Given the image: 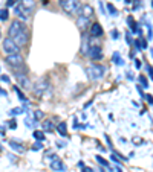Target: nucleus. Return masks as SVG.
Returning <instances> with one entry per match:
<instances>
[{"label": "nucleus", "mask_w": 153, "mask_h": 172, "mask_svg": "<svg viewBox=\"0 0 153 172\" xmlns=\"http://www.w3.org/2000/svg\"><path fill=\"white\" fill-rule=\"evenodd\" d=\"M8 35H9V38L14 40V43L17 46H25L29 41V32H28L25 23H21L19 20L11 23V26L8 29Z\"/></svg>", "instance_id": "nucleus-1"}, {"label": "nucleus", "mask_w": 153, "mask_h": 172, "mask_svg": "<svg viewBox=\"0 0 153 172\" xmlns=\"http://www.w3.org/2000/svg\"><path fill=\"white\" fill-rule=\"evenodd\" d=\"M104 73H106V69L101 64H89V66H86V75L92 81L101 79L104 76Z\"/></svg>", "instance_id": "nucleus-2"}, {"label": "nucleus", "mask_w": 153, "mask_h": 172, "mask_svg": "<svg viewBox=\"0 0 153 172\" xmlns=\"http://www.w3.org/2000/svg\"><path fill=\"white\" fill-rule=\"evenodd\" d=\"M60 6L67 14H76V12H80L83 5H80V0H64V2L60 3Z\"/></svg>", "instance_id": "nucleus-3"}, {"label": "nucleus", "mask_w": 153, "mask_h": 172, "mask_svg": "<svg viewBox=\"0 0 153 172\" xmlns=\"http://www.w3.org/2000/svg\"><path fill=\"white\" fill-rule=\"evenodd\" d=\"M2 47H3V52L6 53V56L8 55H16V53H20V46H17L16 43H14V40L12 38H3V41H2Z\"/></svg>", "instance_id": "nucleus-4"}, {"label": "nucleus", "mask_w": 153, "mask_h": 172, "mask_svg": "<svg viewBox=\"0 0 153 172\" xmlns=\"http://www.w3.org/2000/svg\"><path fill=\"white\" fill-rule=\"evenodd\" d=\"M5 63L12 67V69H21L25 70V66H23V56L20 53H16V55H8L5 58Z\"/></svg>", "instance_id": "nucleus-5"}, {"label": "nucleus", "mask_w": 153, "mask_h": 172, "mask_svg": "<svg viewBox=\"0 0 153 172\" xmlns=\"http://www.w3.org/2000/svg\"><path fill=\"white\" fill-rule=\"evenodd\" d=\"M48 88H49V84H48V81L38 79L37 82L32 86V91H34V95H37V96H43V95L48 91Z\"/></svg>", "instance_id": "nucleus-6"}, {"label": "nucleus", "mask_w": 153, "mask_h": 172, "mask_svg": "<svg viewBox=\"0 0 153 172\" xmlns=\"http://www.w3.org/2000/svg\"><path fill=\"white\" fill-rule=\"evenodd\" d=\"M51 169L55 171V172H64L66 171V166H64V163L55 155V157L51 160Z\"/></svg>", "instance_id": "nucleus-7"}, {"label": "nucleus", "mask_w": 153, "mask_h": 172, "mask_svg": "<svg viewBox=\"0 0 153 172\" xmlns=\"http://www.w3.org/2000/svg\"><path fill=\"white\" fill-rule=\"evenodd\" d=\"M16 78H17V81H19L20 87H23V88H31V82H29V79H28V76H26L25 72H17V73H16Z\"/></svg>", "instance_id": "nucleus-8"}, {"label": "nucleus", "mask_w": 153, "mask_h": 172, "mask_svg": "<svg viewBox=\"0 0 153 172\" xmlns=\"http://www.w3.org/2000/svg\"><path fill=\"white\" fill-rule=\"evenodd\" d=\"M92 44V43H90ZM89 56L92 60H101L103 58V52H101V46L100 44H92L90 51H89Z\"/></svg>", "instance_id": "nucleus-9"}, {"label": "nucleus", "mask_w": 153, "mask_h": 172, "mask_svg": "<svg viewBox=\"0 0 153 172\" xmlns=\"http://www.w3.org/2000/svg\"><path fill=\"white\" fill-rule=\"evenodd\" d=\"M14 12H16V15H17L19 18H21V20H28V18H29V11H28L21 3L14 8Z\"/></svg>", "instance_id": "nucleus-10"}, {"label": "nucleus", "mask_w": 153, "mask_h": 172, "mask_svg": "<svg viewBox=\"0 0 153 172\" xmlns=\"http://www.w3.org/2000/svg\"><path fill=\"white\" fill-rule=\"evenodd\" d=\"M94 15V8L90 5H83L81 9H80V17H86V18H90Z\"/></svg>", "instance_id": "nucleus-11"}, {"label": "nucleus", "mask_w": 153, "mask_h": 172, "mask_svg": "<svg viewBox=\"0 0 153 172\" xmlns=\"http://www.w3.org/2000/svg\"><path fill=\"white\" fill-rule=\"evenodd\" d=\"M76 26H78L81 31H86L89 26H92V24H90V18L78 17V20H76Z\"/></svg>", "instance_id": "nucleus-12"}, {"label": "nucleus", "mask_w": 153, "mask_h": 172, "mask_svg": "<svg viewBox=\"0 0 153 172\" xmlns=\"http://www.w3.org/2000/svg\"><path fill=\"white\" fill-rule=\"evenodd\" d=\"M101 35H103V28H101V24H100V23H94V24L90 26V37L98 38V37H101Z\"/></svg>", "instance_id": "nucleus-13"}, {"label": "nucleus", "mask_w": 153, "mask_h": 172, "mask_svg": "<svg viewBox=\"0 0 153 172\" xmlns=\"http://www.w3.org/2000/svg\"><path fill=\"white\" fill-rule=\"evenodd\" d=\"M87 41H89L87 35H83V44H81V53H83V55H89V51H90V46H92V44H89Z\"/></svg>", "instance_id": "nucleus-14"}, {"label": "nucleus", "mask_w": 153, "mask_h": 172, "mask_svg": "<svg viewBox=\"0 0 153 172\" xmlns=\"http://www.w3.org/2000/svg\"><path fill=\"white\" fill-rule=\"evenodd\" d=\"M9 146L12 148V151H16V152H19V154H23L26 149H25V146L21 145V143H17V142H11L9 143Z\"/></svg>", "instance_id": "nucleus-15"}, {"label": "nucleus", "mask_w": 153, "mask_h": 172, "mask_svg": "<svg viewBox=\"0 0 153 172\" xmlns=\"http://www.w3.org/2000/svg\"><path fill=\"white\" fill-rule=\"evenodd\" d=\"M57 131L60 133V136H63V137H66L67 136V126H66V123H58L57 125Z\"/></svg>", "instance_id": "nucleus-16"}, {"label": "nucleus", "mask_w": 153, "mask_h": 172, "mask_svg": "<svg viewBox=\"0 0 153 172\" xmlns=\"http://www.w3.org/2000/svg\"><path fill=\"white\" fill-rule=\"evenodd\" d=\"M127 23H129V26H130V29H132L133 32H138V34H141V31L138 29V24H136V21L133 20V17H129V18H127Z\"/></svg>", "instance_id": "nucleus-17"}, {"label": "nucleus", "mask_w": 153, "mask_h": 172, "mask_svg": "<svg viewBox=\"0 0 153 172\" xmlns=\"http://www.w3.org/2000/svg\"><path fill=\"white\" fill-rule=\"evenodd\" d=\"M21 5H23L28 11H32L34 6H35V2H34V0H21Z\"/></svg>", "instance_id": "nucleus-18"}, {"label": "nucleus", "mask_w": 153, "mask_h": 172, "mask_svg": "<svg viewBox=\"0 0 153 172\" xmlns=\"http://www.w3.org/2000/svg\"><path fill=\"white\" fill-rule=\"evenodd\" d=\"M95 160L98 161V163H100V165H101V166H104L106 169L112 171V169H110V166H109V161H107V160H104V158H103L101 155H96V157H95Z\"/></svg>", "instance_id": "nucleus-19"}, {"label": "nucleus", "mask_w": 153, "mask_h": 172, "mask_svg": "<svg viewBox=\"0 0 153 172\" xmlns=\"http://www.w3.org/2000/svg\"><path fill=\"white\" fill-rule=\"evenodd\" d=\"M34 139L37 140V142H43L44 140V131L43 130H37V131H34Z\"/></svg>", "instance_id": "nucleus-20"}, {"label": "nucleus", "mask_w": 153, "mask_h": 172, "mask_svg": "<svg viewBox=\"0 0 153 172\" xmlns=\"http://www.w3.org/2000/svg\"><path fill=\"white\" fill-rule=\"evenodd\" d=\"M41 130H43V131H52V130H54L52 122H51V121H44L43 123H41Z\"/></svg>", "instance_id": "nucleus-21"}, {"label": "nucleus", "mask_w": 153, "mask_h": 172, "mask_svg": "<svg viewBox=\"0 0 153 172\" xmlns=\"http://www.w3.org/2000/svg\"><path fill=\"white\" fill-rule=\"evenodd\" d=\"M112 60H114V63H115V64H118V66H121V64H124V63H123V60H121V55H119L118 52H115V53H114V56H112Z\"/></svg>", "instance_id": "nucleus-22"}, {"label": "nucleus", "mask_w": 153, "mask_h": 172, "mask_svg": "<svg viewBox=\"0 0 153 172\" xmlns=\"http://www.w3.org/2000/svg\"><path fill=\"white\" fill-rule=\"evenodd\" d=\"M139 84H142V88H149V81H147V78L144 76V75H139Z\"/></svg>", "instance_id": "nucleus-23"}, {"label": "nucleus", "mask_w": 153, "mask_h": 172, "mask_svg": "<svg viewBox=\"0 0 153 172\" xmlns=\"http://www.w3.org/2000/svg\"><path fill=\"white\" fill-rule=\"evenodd\" d=\"M14 90H16V93H17V96H19V98H20V101H21V102H23V104H26V96H25V95L21 93V90H20L19 87H16Z\"/></svg>", "instance_id": "nucleus-24"}, {"label": "nucleus", "mask_w": 153, "mask_h": 172, "mask_svg": "<svg viewBox=\"0 0 153 172\" xmlns=\"http://www.w3.org/2000/svg\"><path fill=\"white\" fill-rule=\"evenodd\" d=\"M8 15H9L8 9H6V8H3V9L0 11V20H2V21H6V18H8Z\"/></svg>", "instance_id": "nucleus-25"}, {"label": "nucleus", "mask_w": 153, "mask_h": 172, "mask_svg": "<svg viewBox=\"0 0 153 172\" xmlns=\"http://www.w3.org/2000/svg\"><path fill=\"white\" fill-rule=\"evenodd\" d=\"M107 9H109V12H110L112 15H118V11H116V8H115L112 3H107Z\"/></svg>", "instance_id": "nucleus-26"}, {"label": "nucleus", "mask_w": 153, "mask_h": 172, "mask_svg": "<svg viewBox=\"0 0 153 172\" xmlns=\"http://www.w3.org/2000/svg\"><path fill=\"white\" fill-rule=\"evenodd\" d=\"M21 113H23V110H21L20 107H17V108H12L9 114H11V116H17V114H21Z\"/></svg>", "instance_id": "nucleus-27"}, {"label": "nucleus", "mask_w": 153, "mask_h": 172, "mask_svg": "<svg viewBox=\"0 0 153 172\" xmlns=\"http://www.w3.org/2000/svg\"><path fill=\"white\" fill-rule=\"evenodd\" d=\"M41 146H43V145H41V142H35V143L32 145V149H34V151H40V149H41Z\"/></svg>", "instance_id": "nucleus-28"}, {"label": "nucleus", "mask_w": 153, "mask_h": 172, "mask_svg": "<svg viewBox=\"0 0 153 172\" xmlns=\"http://www.w3.org/2000/svg\"><path fill=\"white\" fill-rule=\"evenodd\" d=\"M126 41H127V44H129V46H132V43H133V40H132V35L129 34V32L126 34Z\"/></svg>", "instance_id": "nucleus-29"}, {"label": "nucleus", "mask_w": 153, "mask_h": 172, "mask_svg": "<svg viewBox=\"0 0 153 172\" xmlns=\"http://www.w3.org/2000/svg\"><path fill=\"white\" fill-rule=\"evenodd\" d=\"M110 35H112V38H114V40H118V37H119V32H118L116 29H112Z\"/></svg>", "instance_id": "nucleus-30"}, {"label": "nucleus", "mask_w": 153, "mask_h": 172, "mask_svg": "<svg viewBox=\"0 0 153 172\" xmlns=\"http://www.w3.org/2000/svg\"><path fill=\"white\" fill-rule=\"evenodd\" d=\"M17 2H19V0H8V2H6V6H17Z\"/></svg>", "instance_id": "nucleus-31"}, {"label": "nucleus", "mask_w": 153, "mask_h": 172, "mask_svg": "<svg viewBox=\"0 0 153 172\" xmlns=\"http://www.w3.org/2000/svg\"><path fill=\"white\" fill-rule=\"evenodd\" d=\"M34 117H35L37 121H40V119L43 117V113H41V111H35V113H34Z\"/></svg>", "instance_id": "nucleus-32"}, {"label": "nucleus", "mask_w": 153, "mask_h": 172, "mask_svg": "<svg viewBox=\"0 0 153 172\" xmlns=\"http://www.w3.org/2000/svg\"><path fill=\"white\" fill-rule=\"evenodd\" d=\"M25 123H26V126H28V128H31V126L34 125V123H32V121H31L29 117H26V119H25Z\"/></svg>", "instance_id": "nucleus-33"}, {"label": "nucleus", "mask_w": 153, "mask_h": 172, "mask_svg": "<svg viewBox=\"0 0 153 172\" xmlns=\"http://www.w3.org/2000/svg\"><path fill=\"white\" fill-rule=\"evenodd\" d=\"M8 123H9V128H11V130H16V128H17V123H16V121H11V122H8Z\"/></svg>", "instance_id": "nucleus-34"}, {"label": "nucleus", "mask_w": 153, "mask_h": 172, "mask_svg": "<svg viewBox=\"0 0 153 172\" xmlns=\"http://www.w3.org/2000/svg\"><path fill=\"white\" fill-rule=\"evenodd\" d=\"M146 99H147V102L150 104V105H153V96L152 95H146Z\"/></svg>", "instance_id": "nucleus-35"}, {"label": "nucleus", "mask_w": 153, "mask_h": 172, "mask_svg": "<svg viewBox=\"0 0 153 172\" xmlns=\"http://www.w3.org/2000/svg\"><path fill=\"white\" fill-rule=\"evenodd\" d=\"M139 41H141V47H142V49H146V47H147V41H146L142 37H141V40H139Z\"/></svg>", "instance_id": "nucleus-36"}, {"label": "nucleus", "mask_w": 153, "mask_h": 172, "mask_svg": "<svg viewBox=\"0 0 153 172\" xmlns=\"http://www.w3.org/2000/svg\"><path fill=\"white\" fill-rule=\"evenodd\" d=\"M2 81H3V82H6V84H8V82H9V81H11V79H9V76H8V75H2Z\"/></svg>", "instance_id": "nucleus-37"}, {"label": "nucleus", "mask_w": 153, "mask_h": 172, "mask_svg": "<svg viewBox=\"0 0 153 172\" xmlns=\"http://www.w3.org/2000/svg\"><path fill=\"white\" fill-rule=\"evenodd\" d=\"M147 70H149V75H150V78L153 79V67H152V66H147Z\"/></svg>", "instance_id": "nucleus-38"}, {"label": "nucleus", "mask_w": 153, "mask_h": 172, "mask_svg": "<svg viewBox=\"0 0 153 172\" xmlns=\"http://www.w3.org/2000/svg\"><path fill=\"white\" fill-rule=\"evenodd\" d=\"M135 67H136V69H141V61H139V60H135Z\"/></svg>", "instance_id": "nucleus-39"}, {"label": "nucleus", "mask_w": 153, "mask_h": 172, "mask_svg": "<svg viewBox=\"0 0 153 172\" xmlns=\"http://www.w3.org/2000/svg\"><path fill=\"white\" fill-rule=\"evenodd\" d=\"M83 172H94V169H92V168H87V166H84V168H83Z\"/></svg>", "instance_id": "nucleus-40"}, {"label": "nucleus", "mask_w": 153, "mask_h": 172, "mask_svg": "<svg viewBox=\"0 0 153 172\" xmlns=\"http://www.w3.org/2000/svg\"><path fill=\"white\" fill-rule=\"evenodd\" d=\"M0 93H2V96H3V98H8V93H6L3 88H2V91H0Z\"/></svg>", "instance_id": "nucleus-41"}, {"label": "nucleus", "mask_w": 153, "mask_h": 172, "mask_svg": "<svg viewBox=\"0 0 153 172\" xmlns=\"http://www.w3.org/2000/svg\"><path fill=\"white\" fill-rule=\"evenodd\" d=\"M126 75H127V79H133V76H132V73H130V72H127Z\"/></svg>", "instance_id": "nucleus-42"}, {"label": "nucleus", "mask_w": 153, "mask_h": 172, "mask_svg": "<svg viewBox=\"0 0 153 172\" xmlns=\"http://www.w3.org/2000/svg\"><path fill=\"white\" fill-rule=\"evenodd\" d=\"M78 166H80V168L83 169V168H84V163H83V161H78Z\"/></svg>", "instance_id": "nucleus-43"}, {"label": "nucleus", "mask_w": 153, "mask_h": 172, "mask_svg": "<svg viewBox=\"0 0 153 172\" xmlns=\"http://www.w3.org/2000/svg\"><path fill=\"white\" fill-rule=\"evenodd\" d=\"M115 172H123V169H121L119 166H116V168H115Z\"/></svg>", "instance_id": "nucleus-44"}, {"label": "nucleus", "mask_w": 153, "mask_h": 172, "mask_svg": "<svg viewBox=\"0 0 153 172\" xmlns=\"http://www.w3.org/2000/svg\"><path fill=\"white\" fill-rule=\"evenodd\" d=\"M124 3H132V0H126V2H124Z\"/></svg>", "instance_id": "nucleus-45"}, {"label": "nucleus", "mask_w": 153, "mask_h": 172, "mask_svg": "<svg viewBox=\"0 0 153 172\" xmlns=\"http://www.w3.org/2000/svg\"><path fill=\"white\" fill-rule=\"evenodd\" d=\"M61 2H64V0H58V3H61Z\"/></svg>", "instance_id": "nucleus-46"}, {"label": "nucleus", "mask_w": 153, "mask_h": 172, "mask_svg": "<svg viewBox=\"0 0 153 172\" xmlns=\"http://www.w3.org/2000/svg\"><path fill=\"white\" fill-rule=\"evenodd\" d=\"M152 8H153V0H152Z\"/></svg>", "instance_id": "nucleus-47"}, {"label": "nucleus", "mask_w": 153, "mask_h": 172, "mask_svg": "<svg viewBox=\"0 0 153 172\" xmlns=\"http://www.w3.org/2000/svg\"><path fill=\"white\" fill-rule=\"evenodd\" d=\"M103 172H104V169H103Z\"/></svg>", "instance_id": "nucleus-48"}]
</instances>
